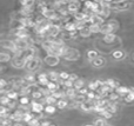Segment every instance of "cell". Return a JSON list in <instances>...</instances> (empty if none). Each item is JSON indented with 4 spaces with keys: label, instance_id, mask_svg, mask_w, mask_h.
Here are the masks:
<instances>
[{
    "label": "cell",
    "instance_id": "10",
    "mask_svg": "<svg viewBox=\"0 0 134 126\" xmlns=\"http://www.w3.org/2000/svg\"><path fill=\"white\" fill-rule=\"evenodd\" d=\"M115 92L120 97H124V98H125V97L131 92V89H128V87H126V86H120V87H118V89L115 90Z\"/></svg>",
    "mask_w": 134,
    "mask_h": 126
},
{
    "label": "cell",
    "instance_id": "14",
    "mask_svg": "<svg viewBox=\"0 0 134 126\" xmlns=\"http://www.w3.org/2000/svg\"><path fill=\"white\" fill-rule=\"evenodd\" d=\"M68 103H69V101L67 100V99L63 98V99H59L55 106L59 108V110H63V108H65V107H67V106H68Z\"/></svg>",
    "mask_w": 134,
    "mask_h": 126
},
{
    "label": "cell",
    "instance_id": "15",
    "mask_svg": "<svg viewBox=\"0 0 134 126\" xmlns=\"http://www.w3.org/2000/svg\"><path fill=\"white\" fill-rule=\"evenodd\" d=\"M44 100H45V103H46V105H53V106H55L57 105V103H58V99H55L53 96H48V97H46V98H44Z\"/></svg>",
    "mask_w": 134,
    "mask_h": 126
},
{
    "label": "cell",
    "instance_id": "2",
    "mask_svg": "<svg viewBox=\"0 0 134 126\" xmlns=\"http://www.w3.org/2000/svg\"><path fill=\"white\" fill-rule=\"evenodd\" d=\"M79 57H80V52H79L78 50L66 46L65 51H64V54H63V58L64 59H66V60H69V61H73V60H76V59H79Z\"/></svg>",
    "mask_w": 134,
    "mask_h": 126
},
{
    "label": "cell",
    "instance_id": "23",
    "mask_svg": "<svg viewBox=\"0 0 134 126\" xmlns=\"http://www.w3.org/2000/svg\"><path fill=\"white\" fill-rule=\"evenodd\" d=\"M90 30H91V32H92V33H98V32H100V30H101V26H99V25H92L90 27Z\"/></svg>",
    "mask_w": 134,
    "mask_h": 126
},
{
    "label": "cell",
    "instance_id": "19",
    "mask_svg": "<svg viewBox=\"0 0 134 126\" xmlns=\"http://www.w3.org/2000/svg\"><path fill=\"white\" fill-rule=\"evenodd\" d=\"M98 57H100V56H99V53H98L95 50H90V51H87V58L90 59L91 61L94 60V59L98 58Z\"/></svg>",
    "mask_w": 134,
    "mask_h": 126
},
{
    "label": "cell",
    "instance_id": "11",
    "mask_svg": "<svg viewBox=\"0 0 134 126\" xmlns=\"http://www.w3.org/2000/svg\"><path fill=\"white\" fill-rule=\"evenodd\" d=\"M116 40V37H115V34H113V33H111V34H106L104 37V39H102V41L105 42V44H107V45H112L114 41Z\"/></svg>",
    "mask_w": 134,
    "mask_h": 126
},
{
    "label": "cell",
    "instance_id": "6",
    "mask_svg": "<svg viewBox=\"0 0 134 126\" xmlns=\"http://www.w3.org/2000/svg\"><path fill=\"white\" fill-rule=\"evenodd\" d=\"M94 105H95L94 101L86 100V101H83L82 104H80V107H81V110H82V111H86V112H88V111L94 110Z\"/></svg>",
    "mask_w": 134,
    "mask_h": 126
},
{
    "label": "cell",
    "instance_id": "12",
    "mask_svg": "<svg viewBox=\"0 0 134 126\" xmlns=\"http://www.w3.org/2000/svg\"><path fill=\"white\" fill-rule=\"evenodd\" d=\"M91 64H92L94 67H102V66L105 65V59L102 58V57H98L94 60L91 61Z\"/></svg>",
    "mask_w": 134,
    "mask_h": 126
},
{
    "label": "cell",
    "instance_id": "3",
    "mask_svg": "<svg viewBox=\"0 0 134 126\" xmlns=\"http://www.w3.org/2000/svg\"><path fill=\"white\" fill-rule=\"evenodd\" d=\"M116 27H118V24H116L115 21L111 20V21H108V23H104V24H102L100 32L104 33L105 35H106V34H111V33H113L114 30H116Z\"/></svg>",
    "mask_w": 134,
    "mask_h": 126
},
{
    "label": "cell",
    "instance_id": "26",
    "mask_svg": "<svg viewBox=\"0 0 134 126\" xmlns=\"http://www.w3.org/2000/svg\"><path fill=\"white\" fill-rule=\"evenodd\" d=\"M85 126H95V125H85Z\"/></svg>",
    "mask_w": 134,
    "mask_h": 126
},
{
    "label": "cell",
    "instance_id": "1",
    "mask_svg": "<svg viewBox=\"0 0 134 126\" xmlns=\"http://www.w3.org/2000/svg\"><path fill=\"white\" fill-rule=\"evenodd\" d=\"M41 64H42V61H41V59L39 58V56H35L34 58H32V59H30V60L26 61L25 68L28 71V72L34 73L35 71H38L40 68Z\"/></svg>",
    "mask_w": 134,
    "mask_h": 126
},
{
    "label": "cell",
    "instance_id": "16",
    "mask_svg": "<svg viewBox=\"0 0 134 126\" xmlns=\"http://www.w3.org/2000/svg\"><path fill=\"white\" fill-rule=\"evenodd\" d=\"M55 107L57 106H53V105H45V108H44V113L45 114H54L55 113Z\"/></svg>",
    "mask_w": 134,
    "mask_h": 126
},
{
    "label": "cell",
    "instance_id": "4",
    "mask_svg": "<svg viewBox=\"0 0 134 126\" xmlns=\"http://www.w3.org/2000/svg\"><path fill=\"white\" fill-rule=\"evenodd\" d=\"M31 112L34 113V114H41L44 112L45 105L41 103V101H37V100H32L31 103Z\"/></svg>",
    "mask_w": 134,
    "mask_h": 126
},
{
    "label": "cell",
    "instance_id": "27",
    "mask_svg": "<svg viewBox=\"0 0 134 126\" xmlns=\"http://www.w3.org/2000/svg\"><path fill=\"white\" fill-rule=\"evenodd\" d=\"M8 126H13V124H11V125H8Z\"/></svg>",
    "mask_w": 134,
    "mask_h": 126
},
{
    "label": "cell",
    "instance_id": "8",
    "mask_svg": "<svg viewBox=\"0 0 134 126\" xmlns=\"http://www.w3.org/2000/svg\"><path fill=\"white\" fill-rule=\"evenodd\" d=\"M18 103L20 106H31V103H32V100H31V98L28 96H23L20 97V98L18 99Z\"/></svg>",
    "mask_w": 134,
    "mask_h": 126
},
{
    "label": "cell",
    "instance_id": "7",
    "mask_svg": "<svg viewBox=\"0 0 134 126\" xmlns=\"http://www.w3.org/2000/svg\"><path fill=\"white\" fill-rule=\"evenodd\" d=\"M6 97L8 99H11V100H18V99L20 98V94H19V92L16 91V90L12 89L6 92Z\"/></svg>",
    "mask_w": 134,
    "mask_h": 126
},
{
    "label": "cell",
    "instance_id": "13",
    "mask_svg": "<svg viewBox=\"0 0 134 126\" xmlns=\"http://www.w3.org/2000/svg\"><path fill=\"white\" fill-rule=\"evenodd\" d=\"M112 57H113V59H115V60H121V59H124V57H125V52L121 51V50H115V51L112 53Z\"/></svg>",
    "mask_w": 134,
    "mask_h": 126
},
{
    "label": "cell",
    "instance_id": "20",
    "mask_svg": "<svg viewBox=\"0 0 134 126\" xmlns=\"http://www.w3.org/2000/svg\"><path fill=\"white\" fill-rule=\"evenodd\" d=\"M78 32H79V35H81V37H83V38H87L92 34V32H91V30L88 27H83L82 30L78 31Z\"/></svg>",
    "mask_w": 134,
    "mask_h": 126
},
{
    "label": "cell",
    "instance_id": "18",
    "mask_svg": "<svg viewBox=\"0 0 134 126\" xmlns=\"http://www.w3.org/2000/svg\"><path fill=\"white\" fill-rule=\"evenodd\" d=\"M131 6L130 1H118V11H122V9H127Z\"/></svg>",
    "mask_w": 134,
    "mask_h": 126
},
{
    "label": "cell",
    "instance_id": "21",
    "mask_svg": "<svg viewBox=\"0 0 134 126\" xmlns=\"http://www.w3.org/2000/svg\"><path fill=\"white\" fill-rule=\"evenodd\" d=\"M124 99H125L126 103H132V101L134 100V89H131V92Z\"/></svg>",
    "mask_w": 134,
    "mask_h": 126
},
{
    "label": "cell",
    "instance_id": "9",
    "mask_svg": "<svg viewBox=\"0 0 134 126\" xmlns=\"http://www.w3.org/2000/svg\"><path fill=\"white\" fill-rule=\"evenodd\" d=\"M13 56L9 52H0V63H8L9 60H12Z\"/></svg>",
    "mask_w": 134,
    "mask_h": 126
},
{
    "label": "cell",
    "instance_id": "22",
    "mask_svg": "<svg viewBox=\"0 0 134 126\" xmlns=\"http://www.w3.org/2000/svg\"><path fill=\"white\" fill-rule=\"evenodd\" d=\"M28 126H41V123H40V119L39 118H33L30 123L27 124Z\"/></svg>",
    "mask_w": 134,
    "mask_h": 126
},
{
    "label": "cell",
    "instance_id": "24",
    "mask_svg": "<svg viewBox=\"0 0 134 126\" xmlns=\"http://www.w3.org/2000/svg\"><path fill=\"white\" fill-rule=\"evenodd\" d=\"M48 126H58V125H57V124H55V123H53V122H51V124H49Z\"/></svg>",
    "mask_w": 134,
    "mask_h": 126
},
{
    "label": "cell",
    "instance_id": "25",
    "mask_svg": "<svg viewBox=\"0 0 134 126\" xmlns=\"http://www.w3.org/2000/svg\"><path fill=\"white\" fill-rule=\"evenodd\" d=\"M132 61L134 63V53H133V56H132Z\"/></svg>",
    "mask_w": 134,
    "mask_h": 126
},
{
    "label": "cell",
    "instance_id": "17",
    "mask_svg": "<svg viewBox=\"0 0 134 126\" xmlns=\"http://www.w3.org/2000/svg\"><path fill=\"white\" fill-rule=\"evenodd\" d=\"M82 87H85L83 86V80L82 79H78L73 83V89L75 90V91H80Z\"/></svg>",
    "mask_w": 134,
    "mask_h": 126
},
{
    "label": "cell",
    "instance_id": "5",
    "mask_svg": "<svg viewBox=\"0 0 134 126\" xmlns=\"http://www.w3.org/2000/svg\"><path fill=\"white\" fill-rule=\"evenodd\" d=\"M59 57H54V56H47L44 58V63L46 64L49 67H53V66H57L59 64Z\"/></svg>",
    "mask_w": 134,
    "mask_h": 126
}]
</instances>
